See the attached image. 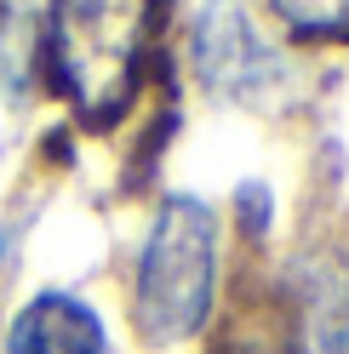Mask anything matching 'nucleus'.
I'll return each mask as SVG.
<instances>
[{"mask_svg": "<svg viewBox=\"0 0 349 354\" xmlns=\"http://www.w3.org/2000/svg\"><path fill=\"white\" fill-rule=\"evenodd\" d=\"M217 292V217L195 194H172L138 257L132 326L149 348H178L212 315Z\"/></svg>", "mask_w": 349, "mask_h": 354, "instance_id": "nucleus-2", "label": "nucleus"}, {"mask_svg": "<svg viewBox=\"0 0 349 354\" xmlns=\"http://www.w3.org/2000/svg\"><path fill=\"white\" fill-rule=\"evenodd\" d=\"M161 17L166 0H46L52 86L86 131H109L132 109Z\"/></svg>", "mask_w": 349, "mask_h": 354, "instance_id": "nucleus-1", "label": "nucleus"}, {"mask_svg": "<svg viewBox=\"0 0 349 354\" xmlns=\"http://www.w3.org/2000/svg\"><path fill=\"white\" fill-rule=\"evenodd\" d=\"M298 40H326V46H349V0H269Z\"/></svg>", "mask_w": 349, "mask_h": 354, "instance_id": "nucleus-5", "label": "nucleus"}, {"mask_svg": "<svg viewBox=\"0 0 349 354\" xmlns=\"http://www.w3.org/2000/svg\"><path fill=\"white\" fill-rule=\"evenodd\" d=\"M103 348H109V337H103L98 308L69 292L29 297L6 331V354H103Z\"/></svg>", "mask_w": 349, "mask_h": 354, "instance_id": "nucleus-3", "label": "nucleus"}, {"mask_svg": "<svg viewBox=\"0 0 349 354\" xmlns=\"http://www.w3.org/2000/svg\"><path fill=\"white\" fill-rule=\"evenodd\" d=\"M195 57H201L206 86H224V92L247 86L252 69H264V46L252 40V29H247V17H241L235 0H212V6L201 12V29H195Z\"/></svg>", "mask_w": 349, "mask_h": 354, "instance_id": "nucleus-4", "label": "nucleus"}, {"mask_svg": "<svg viewBox=\"0 0 349 354\" xmlns=\"http://www.w3.org/2000/svg\"><path fill=\"white\" fill-rule=\"evenodd\" d=\"M217 354H292V348H280V343H269L264 331H252V326L241 320V326H235L229 337H224V348H217Z\"/></svg>", "mask_w": 349, "mask_h": 354, "instance_id": "nucleus-6", "label": "nucleus"}]
</instances>
